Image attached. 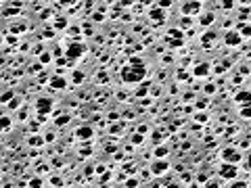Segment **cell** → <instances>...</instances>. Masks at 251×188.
<instances>
[{
	"label": "cell",
	"instance_id": "1",
	"mask_svg": "<svg viewBox=\"0 0 251 188\" xmlns=\"http://www.w3.org/2000/svg\"><path fill=\"white\" fill-rule=\"evenodd\" d=\"M121 77H124V82H140L144 77V67H126V69L121 71Z\"/></svg>",
	"mask_w": 251,
	"mask_h": 188
},
{
	"label": "cell",
	"instance_id": "2",
	"mask_svg": "<svg viewBox=\"0 0 251 188\" xmlns=\"http://www.w3.org/2000/svg\"><path fill=\"white\" fill-rule=\"evenodd\" d=\"M239 174V169H237V165L234 163H222L220 165V169H218V176L224 178V180H234Z\"/></svg>",
	"mask_w": 251,
	"mask_h": 188
},
{
	"label": "cell",
	"instance_id": "3",
	"mask_svg": "<svg viewBox=\"0 0 251 188\" xmlns=\"http://www.w3.org/2000/svg\"><path fill=\"white\" fill-rule=\"evenodd\" d=\"M222 161H224V163H234L237 165L241 161V153L237 149H224V151H222Z\"/></svg>",
	"mask_w": 251,
	"mask_h": 188
},
{
	"label": "cell",
	"instance_id": "4",
	"mask_svg": "<svg viewBox=\"0 0 251 188\" xmlns=\"http://www.w3.org/2000/svg\"><path fill=\"white\" fill-rule=\"evenodd\" d=\"M50 109H52V100L50 98H38L36 100V111L40 115H48Z\"/></svg>",
	"mask_w": 251,
	"mask_h": 188
},
{
	"label": "cell",
	"instance_id": "5",
	"mask_svg": "<svg viewBox=\"0 0 251 188\" xmlns=\"http://www.w3.org/2000/svg\"><path fill=\"white\" fill-rule=\"evenodd\" d=\"M241 42H243V36H241V32H228L226 34V38H224V44L226 46H239Z\"/></svg>",
	"mask_w": 251,
	"mask_h": 188
},
{
	"label": "cell",
	"instance_id": "6",
	"mask_svg": "<svg viewBox=\"0 0 251 188\" xmlns=\"http://www.w3.org/2000/svg\"><path fill=\"white\" fill-rule=\"evenodd\" d=\"M80 55H84V46L82 44H69L67 50H65V57H67V59H78Z\"/></svg>",
	"mask_w": 251,
	"mask_h": 188
},
{
	"label": "cell",
	"instance_id": "7",
	"mask_svg": "<svg viewBox=\"0 0 251 188\" xmlns=\"http://www.w3.org/2000/svg\"><path fill=\"white\" fill-rule=\"evenodd\" d=\"M203 11V4L201 2H184L182 4V13L191 15V13H201Z\"/></svg>",
	"mask_w": 251,
	"mask_h": 188
},
{
	"label": "cell",
	"instance_id": "8",
	"mask_svg": "<svg viewBox=\"0 0 251 188\" xmlns=\"http://www.w3.org/2000/svg\"><path fill=\"white\" fill-rule=\"evenodd\" d=\"M207 71H209V63H201L192 69V75L195 77H207Z\"/></svg>",
	"mask_w": 251,
	"mask_h": 188
},
{
	"label": "cell",
	"instance_id": "9",
	"mask_svg": "<svg viewBox=\"0 0 251 188\" xmlns=\"http://www.w3.org/2000/svg\"><path fill=\"white\" fill-rule=\"evenodd\" d=\"M50 88L63 90V88H67V80H65V77H52V80H50Z\"/></svg>",
	"mask_w": 251,
	"mask_h": 188
},
{
	"label": "cell",
	"instance_id": "10",
	"mask_svg": "<svg viewBox=\"0 0 251 188\" xmlns=\"http://www.w3.org/2000/svg\"><path fill=\"white\" fill-rule=\"evenodd\" d=\"M167 167H169L167 163H153L151 169H153V174H155V176H161L163 171H167Z\"/></svg>",
	"mask_w": 251,
	"mask_h": 188
},
{
	"label": "cell",
	"instance_id": "11",
	"mask_svg": "<svg viewBox=\"0 0 251 188\" xmlns=\"http://www.w3.org/2000/svg\"><path fill=\"white\" fill-rule=\"evenodd\" d=\"M214 40H215V34H214V32H207V34L201 36V42H203L205 46H209V44H211Z\"/></svg>",
	"mask_w": 251,
	"mask_h": 188
},
{
	"label": "cell",
	"instance_id": "12",
	"mask_svg": "<svg viewBox=\"0 0 251 188\" xmlns=\"http://www.w3.org/2000/svg\"><path fill=\"white\" fill-rule=\"evenodd\" d=\"M78 136H80L82 140H88V138L92 136V130H90V128H80V130H78Z\"/></svg>",
	"mask_w": 251,
	"mask_h": 188
},
{
	"label": "cell",
	"instance_id": "13",
	"mask_svg": "<svg viewBox=\"0 0 251 188\" xmlns=\"http://www.w3.org/2000/svg\"><path fill=\"white\" fill-rule=\"evenodd\" d=\"M211 23H214V13H205L203 17H201V25L207 27V25H211Z\"/></svg>",
	"mask_w": 251,
	"mask_h": 188
},
{
	"label": "cell",
	"instance_id": "14",
	"mask_svg": "<svg viewBox=\"0 0 251 188\" xmlns=\"http://www.w3.org/2000/svg\"><path fill=\"white\" fill-rule=\"evenodd\" d=\"M245 100H251V92H241V94H237V103H245Z\"/></svg>",
	"mask_w": 251,
	"mask_h": 188
},
{
	"label": "cell",
	"instance_id": "15",
	"mask_svg": "<svg viewBox=\"0 0 251 188\" xmlns=\"http://www.w3.org/2000/svg\"><path fill=\"white\" fill-rule=\"evenodd\" d=\"M191 25H192L191 17H182V21H180V29H186V27H191Z\"/></svg>",
	"mask_w": 251,
	"mask_h": 188
},
{
	"label": "cell",
	"instance_id": "16",
	"mask_svg": "<svg viewBox=\"0 0 251 188\" xmlns=\"http://www.w3.org/2000/svg\"><path fill=\"white\" fill-rule=\"evenodd\" d=\"M29 144H32V146H42L44 140H42L40 136H32V138H29Z\"/></svg>",
	"mask_w": 251,
	"mask_h": 188
},
{
	"label": "cell",
	"instance_id": "17",
	"mask_svg": "<svg viewBox=\"0 0 251 188\" xmlns=\"http://www.w3.org/2000/svg\"><path fill=\"white\" fill-rule=\"evenodd\" d=\"M42 186V180H40V178H32V180H29V188H40Z\"/></svg>",
	"mask_w": 251,
	"mask_h": 188
},
{
	"label": "cell",
	"instance_id": "18",
	"mask_svg": "<svg viewBox=\"0 0 251 188\" xmlns=\"http://www.w3.org/2000/svg\"><path fill=\"white\" fill-rule=\"evenodd\" d=\"M48 61H52V55H50V52H42V57H40V63H42V65H46Z\"/></svg>",
	"mask_w": 251,
	"mask_h": 188
},
{
	"label": "cell",
	"instance_id": "19",
	"mask_svg": "<svg viewBox=\"0 0 251 188\" xmlns=\"http://www.w3.org/2000/svg\"><path fill=\"white\" fill-rule=\"evenodd\" d=\"M13 96V90H6V92L2 94V98H0V103H2V105H6V103H9V98H11Z\"/></svg>",
	"mask_w": 251,
	"mask_h": 188
},
{
	"label": "cell",
	"instance_id": "20",
	"mask_svg": "<svg viewBox=\"0 0 251 188\" xmlns=\"http://www.w3.org/2000/svg\"><path fill=\"white\" fill-rule=\"evenodd\" d=\"M165 155H167V149H165V146H161V149H157V151H155V157H159V159H163Z\"/></svg>",
	"mask_w": 251,
	"mask_h": 188
},
{
	"label": "cell",
	"instance_id": "21",
	"mask_svg": "<svg viewBox=\"0 0 251 188\" xmlns=\"http://www.w3.org/2000/svg\"><path fill=\"white\" fill-rule=\"evenodd\" d=\"M195 121H199V123H205V121H207V115H205V113H197V115H195Z\"/></svg>",
	"mask_w": 251,
	"mask_h": 188
},
{
	"label": "cell",
	"instance_id": "22",
	"mask_svg": "<svg viewBox=\"0 0 251 188\" xmlns=\"http://www.w3.org/2000/svg\"><path fill=\"white\" fill-rule=\"evenodd\" d=\"M82 80H84V73H82V71H75V73H73V82L80 84Z\"/></svg>",
	"mask_w": 251,
	"mask_h": 188
},
{
	"label": "cell",
	"instance_id": "23",
	"mask_svg": "<svg viewBox=\"0 0 251 188\" xmlns=\"http://www.w3.org/2000/svg\"><path fill=\"white\" fill-rule=\"evenodd\" d=\"M65 123H69V115L65 117V115H61L59 119H57V126H65Z\"/></svg>",
	"mask_w": 251,
	"mask_h": 188
},
{
	"label": "cell",
	"instance_id": "24",
	"mask_svg": "<svg viewBox=\"0 0 251 188\" xmlns=\"http://www.w3.org/2000/svg\"><path fill=\"white\" fill-rule=\"evenodd\" d=\"M65 21H67V19H63V17H59V19L55 21V27H57V29H61V27H65Z\"/></svg>",
	"mask_w": 251,
	"mask_h": 188
},
{
	"label": "cell",
	"instance_id": "25",
	"mask_svg": "<svg viewBox=\"0 0 251 188\" xmlns=\"http://www.w3.org/2000/svg\"><path fill=\"white\" fill-rule=\"evenodd\" d=\"M205 188H220V182H218V180H209V182L205 184Z\"/></svg>",
	"mask_w": 251,
	"mask_h": 188
},
{
	"label": "cell",
	"instance_id": "26",
	"mask_svg": "<svg viewBox=\"0 0 251 188\" xmlns=\"http://www.w3.org/2000/svg\"><path fill=\"white\" fill-rule=\"evenodd\" d=\"M143 140H144L143 134H134V136H132V142H134V144H140Z\"/></svg>",
	"mask_w": 251,
	"mask_h": 188
},
{
	"label": "cell",
	"instance_id": "27",
	"mask_svg": "<svg viewBox=\"0 0 251 188\" xmlns=\"http://www.w3.org/2000/svg\"><path fill=\"white\" fill-rule=\"evenodd\" d=\"M205 103H207V98H203V100H201V98H199V100H197V103H195V107H197V109H205Z\"/></svg>",
	"mask_w": 251,
	"mask_h": 188
},
{
	"label": "cell",
	"instance_id": "28",
	"mask_svg": "<svg viewBox=\"0 0 251 188\" xmlns=\"http://www.w3.org/2000/svg\"><path fill=\"white\" fill-rule=\"evenodd\" d=\"M232 188H249L247 182H232Z\"/></svg>",
	"mask_w": 251,
	"mask_h": 188
},
{
	"label": "cell",
	"instance_id": "29",
	"mask_svg": "<svg viewBox=\"0 0 251 188\" xmlns=\"http://www.w3.org/2000/svg\"><path fill=\"white\" fill-rule=\"evenodd\" d=\"M214 90H215L214 84H207V86H205V94H214Z\"/></svg>",
	"mask_w": 251,
	"mask_h": 188
},
{
	"label": "cell",
	"instance_id": "30",
	"mask_svg": "<svg viewBox=\"0 0 251 188\" xmlns=\"http://www.w3.org/2000/svg\"><path fill=\"white\" fill-rule=\"evenodd\" d=\"M126 186H128V188H136V186H138V180H128V182H126Z\"/></svg>",
	"mask_w": 251,
	"mask_h": 188
},
{
	"label": "cell",
	"instance_id": "31",
	"mask_svg": "<svg viewBox=\"0 0 251 188\" xmlns=\"http://www.w3.org/2000/svg\"><path fill=\"white\" fill-rule=\"evenodd\" d=\"M241 115H243V117H251V107L243 109V111H241Z\"/></svg>",
	"mask_w": 251,
	"mask_h": 188
},
{
	"label": "cell",
	"instance_id": "32",
	"mask_svg": "<svg viewBox=\"0 0 251 188\" xmlns=\"http://www.w3.org/2000/svg\"><path fill=\"white\" fill-rule=\"evenodd\" d=\"M19 103H21V98H15L11 105H9V109H17V107H19Z\"/></svg>",
	"mask_w": 251,
	"mask_h": 188
},
{
	"label": "cell",
	"instance_id": "33",
	"mask_svg": "<svg viewBox=\"0 0 251 188\" xmlns=\"http://www.w3.org/2000/svg\"><path fill=\"white\" fill-rule=\"evenodd\" d=\"M197 180L199 182H207V174H197Z\"/></svg>",
	"mask_w": 251,
	"mask_h": 188
},
{
	"label": "cell",
	"instance_id": "34",
	"mask_svg": "<svg viewBox=\"0 0 251 188\" xmlns=\"http://www.w3.org/2000/svg\"><path fill=\"white\" fill-rule=\"evenodd\" d=\"M6 42H9V44H15V42H19V38H15V36H9V38H6Z\"/></svg>",
	"mask_w": 251,
	"mask_h": 188
},
{
	"label": "cell",
	"instance_id": "35",
	"mask_svg": "<svg viewBox=\"0 0 251 188\" xmlns=\"http://www.w3.org/2000/svg\"><path fill=\"white\" fill-rule=\"evenodd\" d=\"M241 36H251V27H245V29L241 32Z\"/></svg>",
	"mask_w": 251,
	"mask_h": 188
},
{
	"label": "cell",
	"instance_id": "36",
	"mask_svg": "<svg viewBox=\"0 0 251 188\" xmlns=\"http://www.w3.org/2000/svg\"><path fill=\"white\" fill-rule=\"evenodd\" d=\"M249 165H251V153H249Z\"/></svg>",
	"mask_w": 251,
	"mask_h": 188
}]
</instances>
